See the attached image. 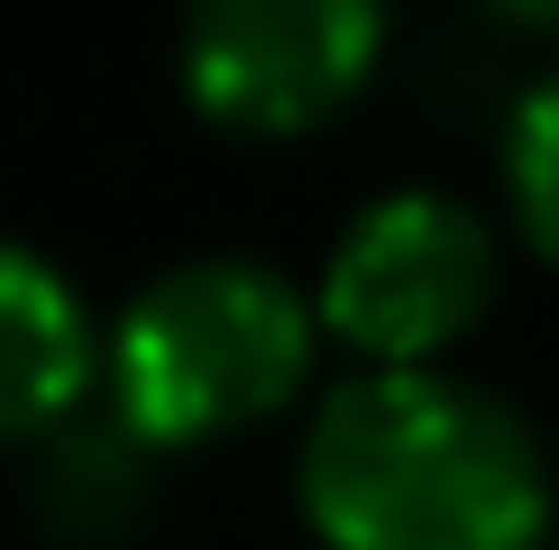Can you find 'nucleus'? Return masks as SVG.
<instances>
[{
	"label": "nucleus",
	"instance_id": "obj_2",
	"mask_svg": "<svg viewBox=\"0 0 559 550\" xmlns=\"http://www.w3.org/2000/svg\"><path fill=\"white\" fill-rule=\"evenodd\" d=\"M302 349H312V312L275 266L193 258L120 312V349H110L120 412L156 441H193L275 404L302 376Z\"/></svg>",
	"mask_w": 559,
	"mask_h": 550
},
{
	"label": "nucleus",
	"instance_id": "obj_1",
	"mask_svg": "<svg viewBox=\"0 0 559 550\" xmlns=\"http://www.w3.org/2000/svg\"><path fill=\"white\" fill-rule=\"evenodd\" d=\"M302 504L340 550H532L550 468L496 395L431 367H377L321 404Z\"/></svg>",
	"mask_w": 559,
	"mask_h": 550
},
{
	"label": "nucleus",
	"instance_id": "obj_5",
	"mask_svg": "<svg viewBox=\"0 0 559 550\" xmlns=\"http://www.w3.org/2000/svg\"><path fill=\"white\" fill-rule=\"evenodd\" d=\"M92 367V331L83 303L46 258L0 239V431L56 412Z\"/></svg>",
	"mask_w": 559,
	"mask_h": 550
},
{
	"label": "nucleus",
	"instance_id": "obj_6",
	"mask_svg": "<svg viewBox=\"0 0 559 550\" xmlns=\"http://www.w3.org/2000/svg\"><path fill=\"white\" fill-rule=\"evenodd\" d=\"M504 175H514L523 229L559 258V74H542V83L514 101V129H504Z\"/></svg>",
	"mask_w": 559,
	"mask_h": 550
},
{
	"label": "nucleus",
	"instance_id": "obj_4",
	"mask_svg": "<svg viewBox=\"0 0 559 550\" xmlns=\"http://www.w3.org/2000/svg\"><path fill=\"white\" fill-rule=\"evenodd\" d=\"M377 56V10L358 0H221L183 28L193 92L221 120L294 129L331 110Z\"/></svg>",
	"mask_w": 559,
	"mask_h": 550
},
{
	"label": "nucleus",
	"instance_id": "obj_3",
	"mask_svg": "<svg viewBox=\"0 0 559 550\" xmlns=\"http://www.w3.org/2000/svg\"><path fill=\"white\" fill-rule=\"evenodd\" d=\"M486 285H496V248L486 220L450 193H385L348 220L321 275V312L340 321L358 349L377 358H423L450 331H468Z\"/></svg>",
	"mask_w": 559,
	"mask_h": 550
}]
</instances>
